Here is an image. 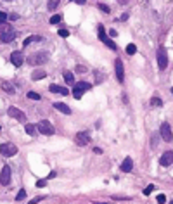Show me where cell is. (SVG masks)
Instances as JSON below:
<instances>
[{"instance_id":"cell-1","label":"cell","mask_w":173,"mask_h":204,"mask_svg":"<svg viewBox=\"0 0 173 204\" xmlns=\"http://www.w3.org/2000/svg\"><path fill=\"white\" fill-rule=\"evenodd\" d=\"M49 61V54L47 52H33L28 55V64L31 66H42Z\"/></svg>"},{"instance_id":"cell-2","label":"cell","mask_w":173,"mask_h":204,"mask_svg":"<svg viewBox=\"0 0 173 204\" xmlns=\"http://www.w3.org/2000/svg\"><path fill=\"white\" fill-rule=\"evenodd\" d=\"M92 88V85L88 83V81H80V83H75V88H73V97L75 99H81L83 97V93H85L86 90H90Z\"/></svg>"},{"instance_id":"cell-3","label":"cell","mask_w":173,"mask_h":204,"mask_svg":"<svg viewBox=\"0 0 173 204\" xmlns=\"http://www.w3.org/2000/svg\"><path fill=\"white\" fill-rule=\"evenodd\" d=\"M16 38V31L11 26H2L0 28V40L4 43H11Z\"/></svg>"},{"instance_id":"cell-4","label":"cell","mask_w":173,"mask_h":204,"mask_svg":"<svg viewBox=\"0 0 173 204\" xmlns=\"http://www.w3.org/2000/svg\"><path fill=\"white\" fill-rule=\"evenodd\" d=\"M37 130L40 132V133L43 135H54V126H52V123H50L49 119H42V121H38L37 125Z\"/></svg>"},{"instance_id":"cell-5","label":"cell","mask_w":173,"mask_h":204,"mask_svg":"<svg viewBox=\"0 0 173 204\" xmlns=\"http://www.w3.org/2000/svg\"><path fill=\"white\" fill-rule=\"evenodd\" d=\"M97 30H99V40L106 43V45H108V47L111 48V50H116V48H118V47H116V43H114L113 40H111V38H108V37H106V30H104V26H102V24H99V26H97Z\"/></svg>"},{"instance_id":"cell-6","label":"cell","mask_w":173,"mask_h":204,"mask_svg":"<svg viewBox=\"0 0 173 204\" xmlns=\"http://www.w3.org/2000/svg\"><path fill=\"white\" fill-rule=\"evenodd\" d=\"M7 114H9V116H11V118L17 119V121H19V123H26V114L23 113L21 109L14 107V106H11V107L7 109Z\"/></svg>"},{"instance_id":"cell-7","label":"cell","mask_w":173,"mask_h":204,"mask_svg":"<svg viewBox=\"0 0 173 204\" xmlns=\"http://www.w3.org/2000/svg\"><path fill=\"white\" fill-rule=\"evenodd\" d=\"M157 66H159V69H166L168 66V54L164 47L157 48Z\"/></svg>"},{"instance_id":"cell-8","label":"cell","mask_w":173,"mask_h":204,"mask_svg":"<svg viewBox=\"0 0 173 204\" xmlns=\"http://www.w3.org/2000/svg\"><path fill=\"white\" fill-rule=\"evenodd\" d=\"M0 154L5 157H11L17 154V147L14 144H0Z\"/></svg>"},{"instance_id":"cell-9","label":"cell","mask_w":173,"mask_h":204,"mask_svg":"<svg viewBox=\"0 0 173 204\" xmlns=\"http://www.w3.org/2000/svg\"><path fill=\"white\" fill-rule=\"evenodd\" d=\"M159 133H161V137H163V140H164V142H171V140H173L171 128H170V125H168L166 121L161 125V128H159Z\"/></svg>"},{"instance_id":"cell-10","label":"cell","mask_w":173,"mask_h":204,"mask_svg":"<svg viewBox=\"0 0 173 204\" xmlns=\"http://www.w3.org/2000/svg\"><path fill=\"white\" fill-rule=\"evenodd\" d=\"M0 183H2V185H9V183H11V166H4L2 168V173H0Z\"/></svg>"},{"instance_id":"cell-11","label":"cell","mask_w":173,"mask_h":204,"mask_svg":"<svg viewBox=\"0 0 173 204\" xmlns=\"http://www.w3.org/2000/svg\"><path fill=\"white\" fill-rule=\"evenodd\" d=\"M114 71H116V78H118V81H121V83H123V80H125V69H123V62H121V59H116V61H114Z\"/></svg>"},{"instance_id":"cell-12","label":"cell","mask_w":173,"mask_h":204,"mask_svg":"<svg viewBox=\"0 0 173 204\" xmlns=\"http://www.w3.org/2000/svg\"><path fill=\"white\" fill-rule=\"evenodd\" d=\"M11 62L16 66V68H19V66L24 62V55H23V52H19V50L12 52V54H11Z\"/></svg>"},{"instance_id":"cell-13","label":"cell","mask_w":173,"mask_h":204,"mask_svg":"<svg viewBox=\"0 0 173 204\" xmlns=\"http://www.w3.org/2000/svg\"><path fill=\"white\" fill-rule=\"evenodd\" d=\"M76 142L80 145H88L90 144V133L88 132H78L76 133Z\"/></svg>"},{"instance_id":"cell-14","label":"cell","mask_w":173,"mask_h":204,"mask_svg":"<svg viewBox=\"0 0 173 204\" xmlns=\"http://www.w3.org/2000/svg\"><path fill=\"white\" fill-rule=\"evenodd\" d=\"M159 163H161V166H170V164L173 163V152L171 150H166V152L161 156Z\"/></svg>"},{"instance_id":"cell-15","label":"cell","mask_w":173,"mask_h":204,"mask_svg":"<svg viewBox=\"0 0 173 204\" xmlns=\"http://www.w3.org/2000/svg\"><path fill=\"white\" fill-rule=\"evenodd\" d=\"M132 170H133V159H132V157H125L123 163H121V171L130 173Z\"/></svg>"},{"instance_id":"cell-16","label":"cell","mask_w":173,"mask_h":204,"mask_svg":"<svg viewBox=\"0 0 173 204\" xmlns=\"http://www.w3.org/2000/svg\"><path fill=\"white\" fill-rule=\"evenodd\" d=\"M49 90L52 92V93H59V95H68V93H69L68 88H62V86H59V85H50Z\"/></svg>"},{"instance_id":"cell-17","label":"cell","mask_w":173,"mask_h":204,"mask_svg":"<svg viewBox=\"0 0 173 204\" xmlns=\"http://www.w3.org/2000/svg\"><path fill=\"white\" fill-rule=\"evenodd\" d=\"M45 76H47V73H45L43 69H37V71H33V73H31V80L33 81H38V80H43Z\"/></svg>"},{"instance_id":"cell-18","label":"cell","mask_w":173,"mask_h":204,"mask_svg":"<svg viewBox=\"0 0 173 204\" xmlns=\"http://www.w3.org/2000/svg\"><path fill=\"white\" fill-rule=\"evenodd\" d=\"M54 107L57 109V111H61V113L64 114H71V109L66 106V104H62V102H54Z\"/></svg>"},{"instance_id":"cell-19","label":"cell","mask_w":173,"mask_h":204,"mask_svg":"<svg viewBox=\"0 0 173 204\" xmlns=\"http://www.w3.org/2000/svg\"><path fill=\"white\" fill-rule=\"evenodd\" d=\"M33 42H42V37H38V35H31V37H28L24 42H23V47H28L30 43Z\"/></svg>"},{"instance_id":"cell-20","label":"cell","mask_w":173,"mask_h":204,"mask_svg":"<svg viewBox=\"0 0 173 204\" xmlns=\"http://www.w3.org/2000/svg\"><path fill=\"white\" fill-rule=\"evenodd\" d=\"M62 75H64V81L68 83V85H75V76H73L71 71H64Z\"/></svg>"},{"instance_id":"cell-21","label":"cell","mask_w":173,"mask_h":204,"mask_svg":"<svg viewBox=\"0 0 173 204\" xmlns=\"http://www.w3.org/2000/svg\"><path fill=\"white\" fill-rule=\"evenodd\" d=\"M2 90L5 92V93H11V95H14V93H16V88H14V86L11 85V83H2Z\"/></svg>"},{"instance_id":"cell-22","label":"cell","mask_w":173,"mask_h":204,"mask_svg":"<svg viewBox=\"0 0 173 204\" xmlns=\"http://www.w3.org/2000/svg\"><path fill=\"white\" fill-rule=\"evenodd\" d=\"M24 130H26V133H28V135H35V133H37V126H35V125H30V123H26Z\"/></svg>"},{"instance_id":"cell-23","label":"cell","mask_w":173,"mask_h":204,"mask_svg":"<svg viewBox=\"0 0 173 204\" xmlns=\"http://www.w3.org/2000/svg\"><path fill=\"white\" fill-rule=\"evenodd\" d=\"M151 106H154V107H161L163 100L159 99V97H152V99H151Z\"/></svg>"},{"instance_id":"cell-24","label":"cell","mask_w":173,"mask_h":204,"mask_svg":"<svg viewBox=\"0 0 173 204\" xmlns=\"http://www.w3.org/2000/svg\"><path fill=\"white\" fill-rule=\"evenodd\" d=\"M61 19H62V16H61V14H55V16H52V17H50L49 21H50V24H59V23H61Z\"/></svg>"},{"instance_id":"cell-25","label":"cell","mask_w":173,"mask_h":204,"mask_svg":"<svg viewBox=\"0 0 173 204\" xmlns=\"http://www.w3.org/2000/svg\"><path fill=\"white\" fill-rule=\"evenodd\" d=\"M137 52V47L133 45V43H130V45H126V54L128 55H133Z\"/></svg>"},{"instance_id":"cell-26","label":"cell","mask_w":173,"mask_h":204,"mask_svg":"<svg viewBox=\"0 0 173 204\" xmlns=\"http://www.w3.org/2000/svg\"><path fill=\"white\" fill-rule=\"evenodd\" d=\"M28 99H31V100H40L42 97H40V93H37V92H28Z\"/></svg>"},{"instance_id":"cell-27","label":"cell","mask_w":173,"mask_h":204,"mask_svg":"<svg viewBox=\"0 0 173 204\" xmlns=\"http://www.w3.org/2000/svg\"><path fill=\"white\" fill-rule=\"evenodd\" d=\"M59 2H61V0H49V5H47V7L52 11V9H55V7H59Z\"/></svg>"},{"instance_id":"cell-28","label":"cell","mask_w":173,"mask_h":204,"mask_svg":"<svg viewBox=\"0 0 173 204\" xmlns=\"http://www.w3.org/2000/svg\"><path fill=\"white\" fill-rule=\"evenodd\" d=\"M24 197H26V190H24V188H21V190L17 192V195H16V201H23Z\"/></svg>"},{"instance_id":"cell-29","label":"cell","mask_w":173,"mask_h":204,"mask_svg":"<svg viewBox=\"0 0 173 204\" xmlns=\"http://www.w3.org/2000/svg\"><path fill=\"white\" fill-rule=\"evenodd\" d=\"M59 37L68 38V37H69V30H68V28H62V30H59Z\"/></svg>"},{"instance_id":"cell-30","label":"cell","mask_w":173,"mask_h":204,"mask_svg":"<svg viewBox=\"0 0 173 204\" xmlns=\"http://www.w3.org/2000/svg\"><path fill=\"white\" fill-rule=\"evenodd\" d=\"M156 199H157V202H159V204H164V202H166V195H164V194H159Z\"/></svg>"},{"instance_id":"cell-31","label":"cell","mask_w":173,"mask_h":204,"mask_svg":"<svg viewBox=\"0 0 173 204\" xmlns=\"http://www.w3.org/2000/svg\"><path fill=\"white\" fill-rule=\"evenodd\" d=\"M99 9H101V11H102V12H108V14H109V12H111V9H109V7L106 5V4H99Z\"/></svg>"},{"instance_id":"cell-32","label":"cell","mask_w":173,"mask_h":204,"mask_svg":"<svg viewBox=\"0 0 173 204\" xmlns=\"http://www.w3.org/2000/svg\"><path fill=\"white\" fill-rule=\"evenodd\" d=\"M7 17H9V16H7L5 12H2V11H0V24H4V23L7 21Z\"/></svg>"},{"instance_id":"cell-33","label":"cell","mask_w":173,"mask_h":204,"mask_svg":"<svg viewBox=\"0 0 173 204\" xmlns=\"http://www.w3.org/2000/svg\"><path fill=\"white\" fill-rule=\"evenodd\" d=\"M43 199H45V197H43V195H38V197L31 199V201H30V202H28V204H37V202H40V201H43Z\"/></svg>"},{"instance_id":"cell-34","label":"cell","mask_w":173,"mask_h":204,"mask_svg":"<svg viewBox=\"0 0 173 204\" xmlns=\"http://www.w3.org/2000/svg\"><path fill=\"white\" fill-rule=\"evenodd\" d=\"M152 190H154V185H149V187H146V188H144V195H149Z\"/></svg>"},{"instance_id":"cell-35","label":"cell","mask_w":173,"mask_h":204,"mask_svg":"<svg viewBox=\"0 0 173 204\" xmlns=\"http://www.w3.org/2000/svg\"><path fill=\"white\" fill-rule=\"evenodd\" d=\"M75 71H76V73H85L86 68H85V66H80V64H78V66L75 68Z\"/></svg>"},{"instance_id":"cell-36","label":"cell","mask_w":173,"mask_h":204,"mask_svg":"<svg viewBox=\"0 0 173 204\" xmlns=\"http://www.w3.org/2000/svg\"><path fill=\"white\" fill-rule=\"evenodd\" d=\"M126 19H128V14H121V16H119V19H118V21L125 23V21H126Z\"/></svg>"},{"instance_id":"cell-37","label":"cell","mask_w":173,"mask_h":204,"mask_svg":"<svg viewBox=\"0 0 173 204\" xmlns=\"http://www.w3.org/2000/svg\"><path fill=\"white\" fill-rule=\"evenodd\" d=\"M37 187H40V188L45 187V180H38V182H37Z\"/></svg>"},{"instance_id":"cell-38","label":"cell","mask_w":173,"mask_h":204,"mask_svg":"<svg viewBox=\"0 0 173 204\" xmlns=\"http://www.w3.org/2000/svg\"><path fill=\"white\" fill-rule=\"evenodd\" d=\"M109 37H118V33H116V30H109Z\"/></svg>"},{"instance_id":"cell-39","label":"cell","mask_w":173,"mask_h":204,"mask_svg":"<svg viewBox=\"0 0 173 204\" xmlns=\"http://www.w3.org/2000/svg\"><path fill=\"white\" fill-rule=\"evenodd\" d=\"M17 17H19L17 14H11V17H7V19H11V21H16Z\"/></svg>"},{"instance_id":"cell-40","label":"cell","mask_w":173,"mask_h":204,"mask_svg":"<svg viewBox=\"0 0 173 204\" xmlns=\"http://www.w3.org/2000/svg\"><path fill=\"white\" fill-rule=\"evenodd\" d=\"M94 152H95V154H102V149H99V147H95V149H94Z\"/></svg>"},{"instance_id":"cell-41","label":"cell","mask_w":173,"mask_h":204,"mask_svg":"<svg viewBox=\"0 0 173 204\" xmlns=\"http://www.w3.org/2000/svg\"><path fill=\"white\" fill-rule=\"evenodd\" d=\"M55 175H57V173H55V171H50V173H49V177H47V178H54Z\"/></svg>"},{"instance_id":"cell-42","label":"cell","mask_w":173,"mask_h":204,"mask_svg":"<svg viewBox=\"0 0 173 204\" xmlns=\"http://www.w3.org/2000/svg\"><path fill=\"white\" fill-rule=\"evenodd\" d=\"M75 2H76V4H81V5H83V4H85L86 0H75Z\"/></svg>"},{"instance_id":"cell-43","label":"cell","mask_w":173,"mask_h":204,"mask_svg":"<svg viewBox=\"0 0 173 204\" xmlns=\"http://www.w3.org/2000/svg\"><path fill=\"white\" fill-rule=\"evenodd\" d=\"M119 4H121V5H125V4H128V0H118Z\"/></svg>"},{"instance_id":"cell-44","label":"cell","mask_w":173,"mask_h":204,"mask_svg":"<svg viewBox=\"0 0 173 204\" xmlns=\"http://www.w3.org/2000/svg\"><path fill=\"white\" fill-rule=\"evenodd\" d=\"M95 204H109V202H95Z\"/></svg>"},{"instance_id":"cell-45","label":"cell","mask_w":173,"mask_h":204,"mask_svg":"<svg viewBox=\"0 0 173 204\" xmlns=\"http://www.w3.org/2000/svg\"><path fill=\"white\" fill-rule=\"evenodd\" d=\"M5 2H11V0H5Z\"/></svg>"},{"instance_id":"cell-46","label":"cell","mask_w":173,"mask_h":204,"mask_svg":"<svg viewBox=\"0 0 173 204\" xmlns=\"http://www.w3.org/2000/svg\"><path fill=\"white\" fill-rule=\"evenodd\" d=\"M170 204H173V201H171V202H170Z\"/></svg>"},{"instance_id":"cell-47","label":"cell","mask_w":173,"mask_h":204,"mask_svg":"<svg viewBox=\"0 0 173 204\" xmlns=\"http://www.w3.org/2000/svg\"><path fill=\"white\" fill-rule=\"evenodd\" d=\"M171 93H173V88H171Z\"/></svg>"},{"instance_id":"cell-48","label":"cell","mask_w":173,"mask_h":204,"mask_svg":"<svg viewBox=\"0 0 173 204\" xmlns=\"http://www.w3.org/2000/svg\"><path fill=\"white\" fill-rule=\"evenodd\" d=\"M0 130H2V126H0Z\"/></svg>"}]
</instances>
